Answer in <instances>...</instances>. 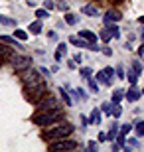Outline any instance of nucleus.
<instances>
[{
  "label": "nucleus",
  "instance_id": "1",
  "mask_svg": "<svg viewBox=\"0 0 144 152\" xmlns=\"http://www.w3.org/2000/svg\"><path fill=\"white\" fill-rule=\"evenodd\" d=\"M71 132H73V126L69 123H57V124H53V126L44 130V138H48V140H59V138L69 136Z\"/></svg>",
  "mask_w": 144,
  "mask_h": 152
},
{
  "label": "nucleus",
  "instance_id": "2",
  "mask_svg": "<svg viewBox=\"0 0 144 152\" xmlns=\"http://www.w3.org/2000/svg\"><path fill=\"white\" fill-rule=\"evenodd\" d=\"M61 117V109L57 107V109H48V111H38V113L32 117V121L36 124H50V123H53V121H57V118Z\"/></svg>",
  "mask_w": 144,
  "mask_h": 152
},
{
  "label": "nucleus",
  "instance_id": "3",
  "mask_svg": "<svg viewBox=\"0 0 144 152\" xmlns=\"http://www.w3.org/2000/svg\"><path fill=\"white\" fill-rule=\"evenodd\" d=\"M12 67L16 69V71H26V69L32 65V57L28 56H12Z\"/></svg>",
  "mask_w": 144,
  "mask_h": 152
},
{
  "label": "nucleus",
  "instance_id": "4",
  "mask_svg": "<svg viewBox=\"0 0 144 152\" xmlns=\"http://www.w3.org/2000/svg\"><path fill=\"white\" fill-rule=\"evenodd\" d=\"M22 83H24V87H26V89H32V87L39 85V83H42V79H39V73L26 69V73L22 75Z\"/></svg>",
  "mask_w": 144,
  "mask_h": 152
},
{
  "label": "nucleus",
  "instance_id": "5",
  "mask_svg": "<svg viewBox=\"0 0 144 152\" xmlns=\"http://www.w3.org/2000/svg\"><path fill=\"white\" fill-rule=\"evenodd\" d=\"M44 95H45V85L44 83H39V85H36V87H32V89L26 91V97H28L30 103H38Z\"/></svg>",
  "mask_w": 144,
  "mask_h": 152
},
{
  "label": "nucleus",
  "instance_id": "6",
  "mask_svg": "<svg viewBox=\"0 0 144 152\" xmlns=\"http://www.w3.org/2000/svg\"><path fill=\"white\" fill-rule=\"evenodd\" d=\"M77 142L75 140H67V138H59L57 142H51L50 150H75Z\"/></svg>",
  "mask_w": 144,
  "mask_h": 152
},
{
  "label": "nucleus",
  "instance_id": "7",
  "mask_svg": "<svg viewBox=\"0 0 144 152\" xmlns=\"http://www.w3.org/2000/svg\"><path fill=\"white\" fill-rule=\"evenodd\" d=\"M69 42H71L73 45H77V48H89V50H93V51L99 50V45L95 44V42H89V39L81 38V36H71V38H69Z\"/></svg>",
  "mask_w": 144,
  "mask_h": 152
},
{
  "label": "nucleus",
  "instance_id": "8",
  "mask_svg": "<svg viewBox=\"0 0 144 152\" xmlns=\"http://www.w3.org/2000/svg\"><path fill=\"white\" fill-rule=\"evenodd\" d=\"M38 111H48V109H57V101H56V97H45V101L44 99H39L38 103Z\"/></svg>",
  "mask_w": 144,
  "mask_h": 152
},
{
  "label": "nucleus",
  "instance_id": "9",
  "mask_svg": "<svg viewBox=\"0 0 144 152\" xmlns=\"http://www.w3.org/2000/svg\"><path fill=\"white\" fill-rule=\"evenodd\" d=\"M113 73H115V71H113L111 67H105V69H101L99 73H97V81H101V83H111L113 81Z\"/></svg>",
  "mask_w": 144,
  "mask_h": 152
},
{
  "label": "nucleus",
  "instance_id": "10",
  "mask_svg": "<svg viewBox=\"0 0 144 152\" xmlns=\"http://www.w3.org/2000/svg\"><path fill=\"white\" fill-rule=\"evenodd\" d=\"M140 95H142V93H140V91L136 89L134 85H132V87H130V89L126 91V99H128V101H130V103H136V101H138V99H140Z\"/></svg>",
  "mask_w": 144,
  "mask_h": 152
},
{
  "label": "nucleus",
  "instance_id": "11",
  "mask_svg": "<svg viewBox=\"0 0 144 152\" xmlns=\"http://www.w3.org/2000/svg\"><path fill=\"white\" fill-rule=\"evenodd\" d=\"M122 14L121 12H116V10H109L105 14V22H116V20H121Z\"/></svg>",
  "mask_w": 144,
  "mask_h": 152
},
{
  "label": "nucleus",
  "instance_id": "12",
  "mask_svg": "<svg viewBox=\"0 0 144 152\" xmlns=\"http://www.w3.org/2000/svg\"><path fill=\"white\" fill-rule=\"evenodd\" d=\"M0 44H4V45H16L18 50H22V45L16 44V39L10 38V36H0Z\"/></svg>",
  "mask_w": 144,
  "mask_h": 152
},
{
  "label": "nucleus",
  "instance_id": "13",
  "mask_svg": "<svg viewBox=\"0 0 144 152\" xmlns=\"http://www.w3.org/2000/svg\"><path fill=\"white\" fill-rule=\"evenodd\" d=\"M113 109H115V101H105L103 105H101V111L109 117V115H113Z\"/></svg>",
  "mask_w": 144,
  "mask_h": 152
},
{
  "label": "nucleus",
  "instance_id": "14",
  "mask_svg": "<svg viewBox=\"0 0 144 152\" xmlns=\"http://www.w3.org/2000/svg\"><path fill=\"white\" fill-rule=\"evenodd\" d=\"M89 118H91V124H99L101 123V111H99V109H93Z\"/></svg>",
  "mask_w": 144,
  "mask_h": 152
},
{
  "label": "nucleus",
  "instance_id": "15",
  "mask_svg": "<svg viewBox=\"0 0 144 152\" xmlns=\"http://www.w3.org/2000/svg\"><path fill=\"white\" fill-rule=\"evenodd\" d=\"M81 38H85V39H89V42H97V36L91 32V30H81Z\"/></svg>",
  "mask_w": 144,
  "mask_h": 152
},
{
  "label": "nucleus",
  "instance_id": "16",
  "mask_svg": "<svg viewBox=\"0 0 144 152\" xmlns=\"http://www.w3.org/2000/svg\"><path fill=\"white\" fill-rule=\"evenodd\" d=\"M122 97H126V93H124L122 89H115V91H113V101H115V103H121Z\"/></svg>",
  "mask_w": 144,
  "mask_h": 152
},
{
  "label": "nucleus",
  "instance_id": "17",
  "mask_svg": "<svg viewBox=\"0 0 144 152\" xmlns=\"http://www.w3.org/2000/svg\"><path fill=\"white\" fill-rule=\"evenodd\" d=\"M126 77H128V81H130V83H136V81H138V77H140V73H138V71H136V69H130V71H128V75H126Z\"/></svg>",
  "mask_w": 144,
  "mask_h": 152
},
{
  "label": "nucleus",
  "instance_id": "18",
  "mask_svg": "<svg viewBox=\"0 0 144 152\" xmlns=\"http://www.w3.org/2000/svg\"><path fill=\"white\" fill-rule=\"evenodd\" d=\"M111 38H115V34H113L111 28H105L103 32H101V39H103V42H109Z\"/></svg>",
  "mask_w": 144,
  "mask_h": 152
},
{
  "label": "nucleus",
  "instance_id": "19",
  "mask_svg": "<svg viewBox=\"0 0 144 152\" xmlns=\"http://www.w3.org/2000/svg\"><path fill=\"white\" fill-rule=\"evenodd\" d=\"M83 12L87 14V16H97V14H99V10H97L95 6H91V4H87V6H85V8H83Z\"/></svg>",
  "mask_w": 144,
  "mask_h": 152
},
{
  "label": "nucleus",
  "instance_id": "20",
  "mask_svg": "<svg viewBox=\"0 0 144 152\" xmlns=\"http://www.w3.org/2000/svg\"><path fill=\"white\" fill-rule=\"evenodd\" d=\"M59 97H61V101H63V105H71V99L67 95V91L61 89V87H59Z\"/></svg>",
  "mask_w": 144,
  "mask_h": 152
},
{
  "label": "nucleus",
  "instance_id": "21",
  "mask_svg": "<svg viewBox=\"0 0 144 152\" xmlns=\"http://www.w3.org/2000/svg\"><path fill=\"white\" fill-rule=\"evenodd\" d=\"M63 56H65V44H59V45H57V50H56V59L59 61Z\"/></svg>",
  "mask_w": 144,
  "mask_h": 152
},
{
  "label": "nucleus",
  "instance_id": "22",
  "mask_svg": "<svg viewBox=\"0 0 144 152\" xmlns=\"http://www.w3.org/2000/svg\"><path fill=\"white\" fill-rule=\"evenodd\" d=\"M30 32H32V34H39V32H42V24L39 22H32L30 24Z\"/></svg>",
  "mask_w": 144,
  "mask_h": 152
},
{
  "label": "nucleus",
  "instance_id": "23",
  "mask_svg": "<svg viewBox=\"0 0 144 152\" xmlns=\"http://www.w3.org/2000/svg\"><path fill=\"white\" fill-rule=\"evenodd\" d=\"M134 130H136V136H144V121H140V123H136V126H134Z\"/></svg>",
  "mask_w": 144,
  "mask_h": 152
},
{
  "label": "nucleus",
  "instance_id": "24",
  "mask_svg": "<svg viewBox=\"0 0 144 152\" xmlns=\"http://www.w3.org/2000/svg\"><path fill=\"white\" fill-rule=\"evenodd\" d=\"M14 38H18V39H28V32H24V30H14Z\"/></svg>",
  "mask_w": 144,
  "mask_h": 152
},
{
  "label": "nucleus",
  "instance_id": "25",
  "mask_svg": "<svg viewBox=\"0 0 144 152\" xmlns=\"http://www.w3.org/2000/svg\"><path fill=\"white\" fill-rule=\"evenodd\" d=\"M0 24H4V26H16V22L12 18H6V16H0Z\"/></svg>",
  "mask_w": 144,
  "mask_h": 152
},
{
  "label": "nucleus",
  "instance_id": "26",
  "mask_svg": "<svg viewBox=\"0 0 144 152\" xmlns=\"http://www.w3.org/2000/svg\"><path fill=\"white\" fill-rule=\"evenodd\" d=\"M89 89L93 91V93H99V85H97V81L91 79V77H89Z\"/></svg>",
  "mask_w": 144,
  "mask_h": 152
},
{
  "label": "nucleus",
  "instance_id": "27",
  "mask_svg": "<svg viewBox=\"0 0 144 152\" xmlns=\"http://www.w3.org/2000/svg\"><path fill=\"white\" fill-rule=\"evenodd\" d=\"M75 22H77L75 14H65V24H75Z\"/></svg>",
  "mask_w": 144,
  "mask_h": 152
},
{
  "label": "nucleus",
  "instance_id": "28",
  "mask_svg": "<svg viewBox=\"0 0 144 152\" xmlns=\"http://www.w3.org/2000/svg\"><path fill=\"white\" fill-rule=\"evenodd\" d=\"M91 73H93V69L91 67H81V75H83V77H91Z\"/></svg>",
  "mask_w": 144,
  "mask_h": 152
},
{
  "label": "nucleus",
  "instance_id": "29",
  "mask_svg": "<svg viewBox=\"0 0 144 152\" xmlns=\"http://www.w3.org/2000/svg\"><path fill=\"white\" fill-rule=\"evenodd\" d=\"M0 53H4V56H8V57H12V56H14V53H12V50L4 48V45H0Z\"/></svg>",
  "mask_w": 144,
  "mask_h": 152
},
{
  "label": "nucleus",
  "instance_id": "30",
  "mask_svg": "<svg viewBox=\"0 0 144 152\" xmlns=\"http://www.w3.org/2000/svg\"><path fill=\"white\" fill-rule=\"evenodd\" d=\"M113 115H115V117H121V115H122V109L118 107V103H115V109H113Z\"/></svg>",
  "mask_w": 144,
  "mask_h": 152
},
{
  "label": "nucleus",
  "instance_id": "31",
  "mask_svg": "<svg viewBox=\"0 0 144 152\" xmlns=\"http://www.w3.org/2000/svg\"><path fill=\"white\" fill-rule=\"evenodd\" d=\"M128 132H130V124H122V126H121V134L126 136Z\"/></svg>",
  "mask_w": 144,
  "mask_h": 152
},
{
  "label": "nucleus",
  "instance_id": "32",
  "mask_svg": "<svg viewBox=\"0 0 144 152\" xmlns=\"http://www.w3.org/2000/svg\"><path fill=\"white\" fill-rule=\"evenodd\" d=\"M36 16L38 18H48V12L45 10H36Z\"/></svg>",
  "mask_w": 144,
  "mask_h": 152
},
{
  "label": "nucleus",
  "instance_id": "33",
  "mask_svg": "<svg viewBox=\"0 0 144 152\" xmlns=\"http://www.w3.org/2000/svg\"><path fill=\"white\" fill-rule=\"evenodd\" d=\"M132 67L136 69V71H138V73H142V65H140L138 61H132Z\"/></svg>",
  "mask_w": 144,
  "mask_h": 152
},
{
  "label": "nucleus",
  "instance_id": "34",
  "mask_svg": "<svg viewBox=\"0 0 144 152\" xmlns=\"http://www.w3.org/2000/svg\"><path fill=\"white\" fill-rule=\"evenodd\" d=\"M116 75H118V77H124V71H122V65H118V67H116Z\"/></svg>",
  "mask_w": 144,
  "mask_h": 152
},
{
  "label": "nucleus",
  "instance_id": "35",
  "mask_svg": "<svg viewBox=\"0 0 144 152\" xmlns=\"http://www.w3.org/2000/svg\"><path fill=\"white\" fill-rule=\"evenodd\" d=\"M44 6L48 8V10H51V8H53V2H51V0H45V2H44Z\"/></svg>",
  "mask_w": 144,
  "mask_h": 152
},
{
  "label": "nucleus",
  "instance_id": "36",
  "mask_svg": "<svg viewBox=\"0 0 144 152\" xmlns=\"http://www.w3.org/2000/svg\"><path fill=\"white\" fill-rule=\"evenodd\" d=\"M128 146H130V148H136V146H138V140H136V138H132V140L128 142Z\"/></svg>",
  "mask_w": 144,
  "mask_h": 152
},
{
  "label": "nucleus",
  "instance_id": "37",
  "mask_svg": "<svg viewBox=\"0 0 144 152\" xmlns=\"http://www.w3.org/2000/svg\"><path fill=\"white\" fill-rule=\"evenodd\" d=\"M99 140H101V142L109 140V136H107V132H101V134H99Z\"/></svg>",
  "mask_w": 144,
  "mask_h": 152
},
{
  "label": "nucleus",
  "instance_id": "38",
  "mask_svg": "<svg viewBox=\"0 0 144 152\" xmlns=\"http://www.w3.org/2000/svg\"><path fill=\"white\" fill-rule=\"evenodd\" d=\"M87 148H89V150H97V142H89Z\"/></svg>",
  "mask_w": 144,
  "mask_h": 152
},
{
  "label": "nucleus",
  "instance_id": "39",
  "mask_svg": "<svg viewBox=\"0 0 144 152\" xmlns=\"http://www.w3.org/2000/svg\"><path fill=\"white\" fill-rule=\"evenodd\" d=\"M103 53H105V56H113V50L111 48H103Z\"/></svg>",
  "mask_w": 144,
  "mask_h": 152
},
{
  "label": "nucleus",
  "instance_id": "40",
  "mask_svg": "<svg viewBox=\"0 0 144 152\" xmlns=\"http://www.w3.org/2000/svg\"><path fill=\"white\" fill-rule=\"evenodd\" d=\"M75 61L81 63V61H83V56H81V53H77V56H75Z\"/></svg>",
  "mask_w": 144,
  "mask_h": 152
},
{
  "label": "nucleus",
  "instance_id": "41",
  "mask_svg": "<svg viewBox=\"0 0 144 152\" xmlns=\"http://www.w3.org/2000/svg\"><path fill=\"white\" fill-rule=\"evenodd\" d=\"M138 22H140V24H144V16H140V18H138Z\"/></svg>",
  "mask_w": 144,
  "mask_h": 152
},
{
  "label": "nucleus",
  "instance_id": "42",
  "mask_svg": "<svg viewBox=\"0 0 144 152\" xmlns=\"http://www.w3.org/2000/svg\"><path fill=\"white\" fill-rule=\"evenodd\" d=\"M0 61H2V53H0Z\"/></svg>",
  "mask_w": 144,
  "mask_h": 152
},
{
  "label": "nucleus",
  "instance_id": "43",
  "mask_svg": "<svg viewBox=\"0 0 144 152\" xmlns=\"http://www.w3.org/2000/svg\"><path fill=\"white\" fill-rule=\"evenodd\" d=\"M142 42H144V34H142Z\"/></svg>",
  "mask_w": 144,
  "mask_h": 152
},
{
  "label": "nucleus",
  "instance_id": "44",
  "mask_svg": "<svg viewBox=\"0 0 144 152\" xmlns=\"http://www.w3.org/2000/svg\"><path fill=\"white\" fill-rule=\"evenodd\" d=\"M142 93H144V91H142Z\"/></svg>",
  "mask_w": 144,
  "mask_h": 152
}]
</instances>
